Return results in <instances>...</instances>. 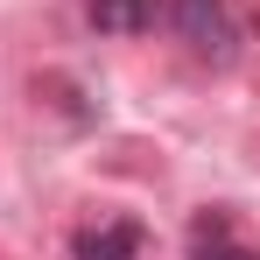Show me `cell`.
Returning a JSON list of instances; mask_svg holds the SVG:
<instances>
[{
	"label": "cell",
	"mask_w": 260,
	"mask_h": 260,
	"mask_svg": "<svg viewBox=\"0 0 260 260\" xmlns=\"http://www.w3.org/2000/svg\"><path fill=\"white\" fill-rule=\"evenodd\" d=\"M176 36L190 43V56H204V63H232L239 56V21H232V7L225 0H176Z\"/></svg>",
	"instance_id": "1"
},
{
	"label": "cell",
	"mask_w": 260,
	"mask_h": 260,
	"mask_svg": "<svg viewBox=\"0 0 260 260\" xmlns=\"http://www.w3.org/2000/svg\"><path fill=\"white\" fill-rule=\"evenodd\" d=\"M190 239H197V260H260L253 246L232 239V218H225V211H204L197 225H190Z\"/></svg>",
	"instance_id": "4"
},
{
	"label": "cell",
	"mask_w": 260,
	"mask_h": 260,
	"mask_svg": "<svg viewBox=\"0 0 260 260\" xmlns=\"http://www.w3.org/2000/svg\"><path fill=\"white\" fill-rule=\"evenodd\" d=\"M91 28L99 36H141V28H155V0H85Z\"/></svg>",
	"instance_id": "3"
},
{
	"label": "cell",
	"mask_w": 260,
	"mask_h": 260,
	"mask_svg": "<svg viewBox=\"0 0 260 260\" xmlns=\"http://www.w3.org/2000/svg\"><path fill=\"white\" fill-rule=\"evenodd\" d=\"M141 246H148V232L134 218H113V225H99V232L78 239V260H141Z\"/></svg>",
	"instance_id": "2"
}]
</instances>
